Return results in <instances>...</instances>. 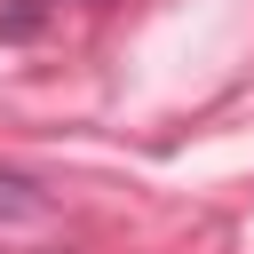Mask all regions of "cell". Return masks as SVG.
I'll return each mask as SVG.
<instances>
[{
    "instance_id": "6da1fadb",
    "label": "cell",
    "mask_w": 254,
    "mask_h": 254,
    "mask_svg": "<svg viewBox=\"0 0 254 254\" xmlns=\"http://www.w3.org/2000/svg\"><path fill=\"white\" fill-rule=\"evenodd\" d=\"M32 214H48V190H40L32 175L0 167V222H32Z\"/></svg>"
},
{
    "instance_id": "7a4b0ae2",
    "label": "cell",
    "mask_w": 254,
    "mask_h": 254,
    "mask_svg": "<svg viewBox=\"0 0 254 254\" xmlns=\"http://www.w3.org/2000/svg\"><path fill=\"white\" fill-rule=\"evenodd\" d=\"M48 24V0H16V8H0V40H32Z\"/></svg>"
}]
</instances>
